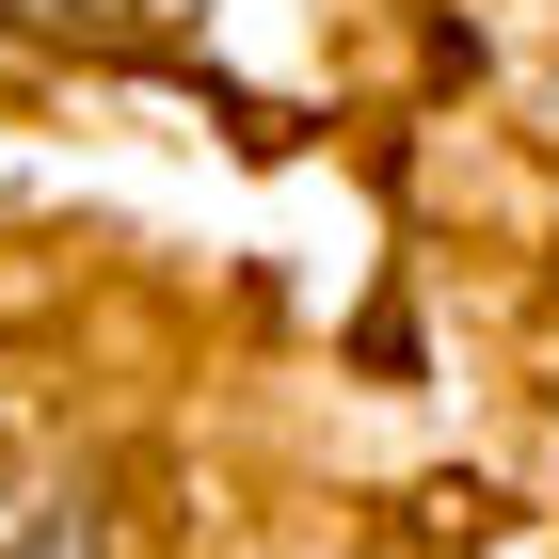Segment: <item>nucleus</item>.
Listing matches in <instances>:
<instances>
[{
	"instance_id": "nucleus-1",
	"label": "nucleus",
	"mask_w": 559,
	"mask_h": 559,
	"mask_svg": "<svg viewBox=\"0 0 559 559\" xmlns=\"http://www.w3.org/2000/svg\"><path fill=\"white\" fill-rule=\"evenodd\" d=\"M192 33V0H0V48H96V64H144V48Z\"/></svg>"
}]
</instances>
